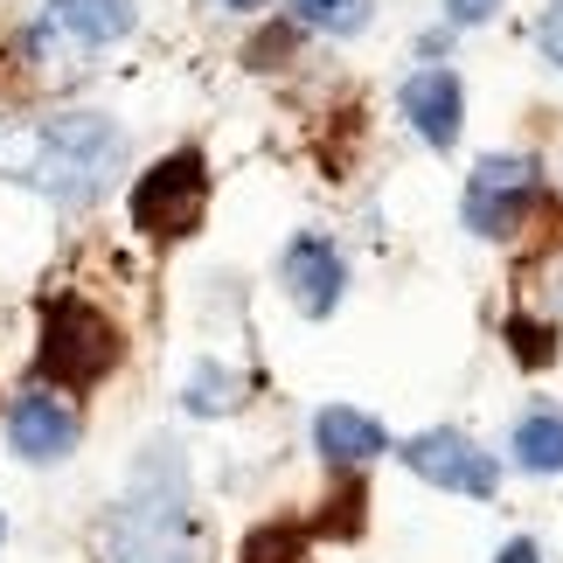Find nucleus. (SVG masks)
<instances>
[{
    "instance_id": "f257e3e1",
    "label": "nucleus",
    "mask_w": 563,
    "mask_h": 563,
    "mask_svg": "<svg viewBox=\"0 0 563 563\" xmlns=\"http://www.w3.org/2000/svg\"><path fill=\"white\" fill-rule=\"evenodd\" d=\"M119 167H125V133L104 112L0 119V175L56 195V202H98Z\"/></svg>"
},
{
    "instance_id": "f03ea898",
    "label": "nucleus",
    "mask_w": 563,
    "mask_h": 563,
    "mask_svg": "<svg viewBox=\"0 0 563 563\" xmlns=\"http://www.w3.org/2000/svg\"><path fill=\"white\" fill-rule=\"evenodd\" d=\"M104 563H195V515H188V473L175 460V445L154 439L140 452L125 501L104 515L98 529Z\"/></svg>"
},
{
    "instance_id": "7ed1b4c3",
    "label": "nucleus",
    "mask_w": 563,
    "mask_h": 563,
    "mask_svg": "<svg viewBox=\"0 0 563 563\" xmlns=\"http://www.w3.org/2000/svg\"><path fill=\"white\" fill-rule=\"evenodd\" d=\"M119 328L104 320L91 299H56L49 313H42V349H35V369L42 383L56 389H91L119 369Z\"/></svg>"
},
{
    "instance_id": "20e7f679",
    "label": "nucleus",
    "mask_w": 563,
    "mask_h": 563,
    "mask_svg": "<svg viewBox=\"0 0 563 563\" xmlns=\"http://www.w3.org/2000/svg\"><path fill=\"white\" fill-rule=\"evenodd\" d=\"M404 466L418 473L424 487H445V494H466V501H494L501 487V460L481 452V439H466L460 424H431L404 445Z\"/></svg>"
},
{
    "instance_id": "39448f33",
    "label": "nucleus",
    "mask_w": 563,
    "mask_h": 563,
    "mask_svg": "<svg viewBox=\"0 0 563 563\" xmlns=\"http://www.w3.org/2000/svg\"><path fill=\"white\" fill-rule=\"evenodd\" d=\"M209 202V167L202 154H167L133 181V223L146 236H188Z\"/></svg>"
},
{
    "instance_id": "423d86ee",
    "label": "nucleus",
    "mask_w": 563,
    "mask_h": 563,
    "mask_svg": "<svg viewBox=\"0 0 563 563\" xmlns=\"http://www.w3.org/2000/svg\"><path fill=\"white\" fill-rule=\"evenodd\" d=\"M536 161H522V154H487L481 167H473V181H466V202H460V216H466V230L473 236H515L522 230V216H529V202H536Z\"/></svg>"
},
{
    "instance_id": "0eeeda50",
    "label": "nucleus",
    "mask_w": 563,
    "mask_h": 563,
    "mask_svg": "<svg viewBox=\"0 0 563 563\" xmlns=\"http://www.w3.org/2000/svg\"><path fill=\"white\" fill-rule=\"evenodd\" d=\"M77 410L56 397V389H21V397L8 404V439L29 466H56L77 452Z\"/></svg>"
},
{
    "instance_id": "6e6552de",
    "label": "nucleus",
    "mask_w": 563,
    "mask_h": 563,
    "mask_svg": "<svg viewBox=\"0 0 563 563\" xmlns=\"http://www.w3.org/2000/svg\"><path fill=\"white\" fill-rule=\"evenodd\" d=\"M278 278H286V299L307 320H328L341 307V286H349V265H341V251L328 244V236H292L286 257H278Z\"/></svg>"
},
{
    "instance_id": "1a4fd4ad",
    "label": "nucleus",
    "mask_w": 563,
    "mask_h": 563,
    "mask_svg": "<svg viewBox=\"0 0 563 563\" xmlns=\"http://www.w3.org/2000/svg\"><path fill=\"white\" fill-rule=\"evenodd\" d=\"M404 119H410V133H418L424 146H445L460 140V119H466V84L460 70H445V63H424V70H410L404 77Z\"/></svg>"
},
{
    "instance_id": "9d476101",
    "label": "nucleus",
    "mask_w": 563,
    "mask_h": 563,
    "mask_svg": "<svg viewBox=\"0 0 563 563\" xmlns=\"http://www.w3.org/2000/svg\"><path fill=\"white\" fill-rule=\"evenodd\" d=\"M42 35H63L70 49H104L133 35V0H42Z\"/></svg>"
},
{
    "instance_id": "9b49d317",
    "label": "nucleus",
    "mask_w": 563,
    "mask_h": 563,
    "mask_svg": "<svg viewBox=\"0 0 563 563\" xmlns=\"http://www.w3.org/2000/svg\"><path fill=\"white\" fill-rule=\"evenodd\" d=\"M313 445H320V460H334V466H369L389 452V431L369 418V410H349V404H328L313 418Z\"/></svg>"
},
{
    "instance_id": "f8f14e48",
    "label": "nucleus",
    "mask_w": 563,
    "mask_h": 563,
    "mask_svg": "<svg viewBox=\"0 0 563 563\" xmlns=\"http://www.w3.org/2000/svg\"><path fill=\"white\" fill-rule=\"evenodd\" d=\"M508 452H515V466H522V473H563V410H550V404L522 410Z\"/></svg>"
},
{
    "instance_id": "ddd939ff",
    "label": "nucleus",
    "mask_w": 563,
    "mask_h": 563,
    "mask_svg": "<svg viewBox=\"0 0 563 563\" xmlns=\"http://www.w3.org/2000/svg\"><path fill=\"white\" fill-rule=\"evenodd\" d=\"M292 21L313 35H362L376 21V0H292Z\"/></svg>"
},
{
    "instance_id": "4468645a",
    "label": "nucleus",
    "mask_w": 563,
    "mask_h": 563,
    "mask_svg": "<svg viewBox=\"0 0 563 563\" xmlns=\"http://www.w3.org/2000/svg\"><path fill=\"white\" fill-rule=\"evenodd\" d=\"M236 404H244V376L223 369V362H202V369L188 376V410L195 418H223Z\"/></svg>"
},
{
    "instance_id": "2eb2a0df",
    "label": "nucleus",
    "mask_w": 563,
    "mask_h": 563,
    "mask_svg": "<svg viewBox=\"0 0 563 563\" xmlns=\"http://www.w3.org/2000/svg\"><path fill=\"white\" fill-rule=\"evenodd\" d=\"M501 14V0H445V21L452 29H481V21Z\"/></svg>"
},
{
    "instance_id": "dca6fc26",
    "label": "nucleus",
    "mask_w": 563,
    "mask_h": 563,
    "mask_svg": "<svg viewBox=\"0 0 563 563\" xmlns=\"http://www.w3.org/2000/svg\"><path fill=\"white\" fill-rule=\"evenodd\" d=\"M536 42H543V56H550L556 70H563V0H556L550 14H543V29H536Z\"/></svg>"
},
{
    "instance_id": "f3484780",
    "label": "nucleus",
    "mask_w": 563,
    "mask_h": 563,
    "mask_svg": "<svg viewBox=\"0 0 563 563\" xmlns=\"http://www.w3.org/2000/svg\"><path fill=\"white\" fill-rule=\"evenodd\" d=\"M494 563H543V550H536V543H529V536H515V543H508L501 556H494Z\"/></svg>"
},
{
    "instance_id": "a211bd4d",
    "label": "nucleus",
    "mask_w": 563,
    "mask_h": 563,
    "mask_svg": "<svg viewBox=\"0 0 563 563\" xmlns=\"http://www.w3.org/2000/svg\"><path fill=\"white\" fill-rule=\"evenodd\" d=\"M223 8H236V14H251V8H265V0H223Z\"/></svg>"
},
{
    "instance_id": "6ab92c4d",
    "label": "nucleus",
    "mask_w": 563,
    "mask_h": 563,
    "mask_svg": "<svg viewBox=\"0 0 563 563\" xmlns=\"http://www.w3.org/2000/svg\"><path fill=\"white\" fill-rule=\"evenodd\" d=\"M0 536H8V515H0Z\"/></svg>"
}]
</instances>
